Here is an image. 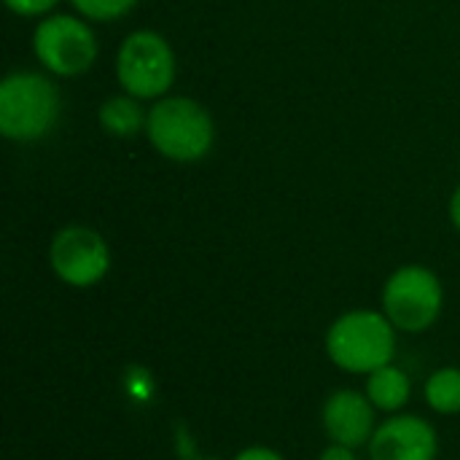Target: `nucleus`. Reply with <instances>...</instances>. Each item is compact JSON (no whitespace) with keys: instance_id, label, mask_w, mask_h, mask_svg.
<instances>
[{"instance_id":"nucleus-14","label":"nucleus","mask_w":460,"mask_h":460,"mask_svg":"<svg viewBox=\"0 0 460 460\" xmlns=\"http://www.w3.org/2000/svg\"><path fill=\"white\" fill-rule=\"evenodd\" d=\"M127 394H129L135 402H148V399L154 396V377H151V372L132 367V369L127 372Z\"/></svg>"},{"instance_id":"nucleus-9","label":"nucleus","mask_w":460,"mask_h":460,"mask_svg":"<svg viewBox=\"0 0 460 460\" xmlns=\"http://www.w3.org/2000/svg\"><path fill=\"white\" fill-rule=\"evenodd\" d=\"M439 434L420 415H391L369 442V460H437Z\"/></svg>"},{"instance_id":"nucleus-17","label":"nucleus","mask_w":460,"mask_h":460,"mask_svg":"<svg viewBox=\"0 0 460 460\" xmlns=\"http://www.w3.org/2000/svg\"><path fill=\"white\" fill-rule=\"evenodd\" d=\"M318 460H356V450H350V447H345V445H329L323 453H321V458Z\"/></svg>"},{"instance_id":"nucleus-4","label":"nucleus","mask_w":460,"mask_h":460,"mask_svg":"<svg viewBox=\"0 0 460 460\" xmlns=\"http://www.w3.org/2000/svg\"><path fill=\"white\" fill-rule=\"evenodd\" d=\"M445 310V288L434 270L423 264L399 267L383 286V313L404 334L429 332Z\"/></svg>"},{"instance_id":"nucleus-13","label":"nucleus","mask_w":460,"mask_h":460,"mask_svg":"<svg viewBox=\"0 0 460 460\" xmlns=\"http://www.w3.org/2000/svg\"><path fill=\"white\" fill-rule=\"evenodd\" d=\"M75 5V11L84 16V19H92V22H113V19H121L124 13H129L137 0H70Z\"/></svg>"},{"instance_id":"nucleus-7","label":"nucleus","mask_w":460,"mask_h":460,"mask_svg":"<svg viewBox=\"0 0 460 460\" xmlns=\"http://www.w3.org/2000/svg\"><path fill=\"white\" fill-rule=\"evenodd\" d=\"M49 264L65 286L92 288L111 272V248L97 229L73 224L54 234Z\"/></svg>"},{"instance_id":"nucleus-12","label":"nucleus","mask_w":460,"mask_h":460,"mask_svg":"<svg viewBox=\"0 0 460 460\" xmlns=\"http://www.w3.org/2000/svg\"><path fill=\"white\" fill-rule=\"evenodd\" d=\"M423 399L437 415H460V367H442L423 383Z\"/></svg>"},{"instance_id":"nucleus-5","label":"nucleus","mask_w":460,"mask_h":460,"mask_svg":"<svg viewBox=\"0 0 460 460\" xmlns=\"http://www.w3.org/2000/svg\"><path fill=\"white\" fill-rule=\"evenodd\" d=\"M121 89L137 100H159L175 81L172 46L154 30H137L124 38L116 57Z\"/></svg>"},{"instance_id":"nucleus-2","label":"nucleus","mask_w":460,"mask_h":460,"mask_svg":"<svg viewBox=\"0 0 460 460\" xmlns=\"http://www.w3.org/2000/svg\"><path fill=\"white\" fill-rule=\"evenodd\" d=\"M59 119V92L43 73H8L0 81V132L16 143L46 137Z\"/></svg>"},{"instance_id":"nucleus-18","label":"nucleus","mask_w":460,"mask_h":460,"mask_svg":"<svg viewBox=\"0 0 460 460\" xmlns=\"http://www.w3.org/2000/svg\"><path fill=\"white\" fill-rule=\"evenodd\" d=\"M450 221H453V226L460 232V186L456 189L453 199H450Z\"/></svg>"},{"instance_id":"nucleus-11","label":"nucleus","mask_w":460,"mask_h":460,"mask_svg":"<svg viewBox=\"0 0 460 460\" xmlns=\"http://www.w3.org/2000/svg\"><path fill=\"white\" fill-rule=\"evenodd\" d=\"M146 121H148V113L143 111L140 100L132 97V94H124V97H111L100 105V127L108 132V135H116V137H132L137 135L140 129H146Z\"/></svg>"},{"instance_id":"nucleus-3","label":"nucleus","mask_w":460,"mask_h":460,"mask_svg":"<svg viewBox=\"0 0 460 460\" xmlns=\"http://www.w3.org/2000/svg\"><path fill=\"white\" fill-rule=\"evenodd\" d=\"M146 135L151 146L172 162H199L210 154L216 124L205 105L191 97H164L148 111Z\"/></svg>"},{"instance_id":"nucleus-16","label":"nucleus","mask_w":460,"mask_h":460,"mask_svg":"<svg viewBox=\"0 0 460 460\" xmlns=\"http://www.w3.org/2000/svg\"><path fill=\"white\" fill-rule=\"evenodd\" d=\"M232 460H286L278 450H272V447H264V445H253V447H245V450H240L237 456Z\"/></svg>"},{"instance_id":"nucleus-15","label":"nucleus","mask_w":460,"mask_h":460,"mask_svg":"<svg viewBox=\"0 0 460 460\" xmlns=\"http://www.w3.org/2000/svg\"><path fill=\"white\" fill-rule=\"evenodd\" d=\"M3 3L19 16H40L46 11H51L59 0H3Z\"/></svg>"},{"instance_id":"nucleus-6","label":"nucleus","mask_w":460,"mask_h":460,"mask_svg":"<svg viewBox=\"0 0 460 460\" xmlns=\"http://www.w3.org/2000/svg\"><path fill=\"white\" fill-rule=\"evenodd\" d=\"M32 51L38 62L54 75H81L97 59V38L92 27L70 13L43 19L32 32Z\"/></svg>"},{"instance_id":"nucleus-8","label":"nucleus","mask_w":460,"mask_h":460,"mask_svg":"<svg viewBox=\"0 0 460 460\" xmlns=\"http://www.w3.org/2000/svg\"><path fill=\"white\" fill-rule=\"evenodd\" d=\"M321 426L329 442L345 445L350 450H361L369 447L377 431V410L364 391L340 388L323 402Z\"/></svg>"},{"instance_id":"nucleus-1","label":"nucleus","mask_w":460,"mask_h":460,"mask_svg":"<svg viewBox=\"0 0 460 460\" xmlns=\"http://www.w3.org/2000/svg\"><path fill=\"white\" fill-rule=\"evenodd\" d=\"M329 361L348 375H372L394 364L396 326L383 310H348L326 332L323 340Z\"/></svg>"},{"instance_id":"nucleus-10","label":"nucleus","mask_w":460,"mask_h":460,"mask_svg":"<svg viewBox=\"0 0 460 460\" xmlns=\"http://www.w3.org/2000/svg\"><path fill=\"white\" fill-rule=\"evenodd\" d=\"M369 402L375 404L377 412L385 415H399L412 396V380L410 375L396 367V364H385L380 369H375L372 375H367V391Z\"/></svg>"}]
</instances>
